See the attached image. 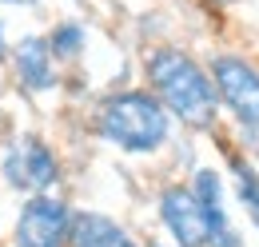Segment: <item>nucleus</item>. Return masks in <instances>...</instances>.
I'll return each mask as SVG.
<instances>
[{
	"mask_svg": "<svg viewBox=\"0 0 259 247\" xmlns=\"http://www.w3.org/2000/svg\"><path fill=\"white\" fill-rule=\"evenodd\" d=\"M235 172H239V199H243L251 223L259 227V176L251 172V168H235Z\"/></svg>",
	"mask_w": 259,
	"mask_h": 247,
	"instance_id": "9b49d317",
	"label": "nucleus"
},
{
	"mask_svg": "<svg viewBox=\"0 0 259 247\" xmlns=\"http://www.w3.org/2000/svg\"><path fill=\"white\" fill-rule=\"evenodd\" d=\"M48 48H52L56 56H76V52L84 48V28H76V24H60V28L52 32Z\"/></svg>",
	"mask_w": 259,
	"mask_h": 247,
	"instance_id": "9d476101",
	"label": "nucleus"
},
{
	"mask_svg": "<svg viewBox=\"0 0 259 247\" xmlns=\"http://www.w3.org/2000/svg\"><path fill=\"white\" fill-rule=\"evenodd\" d=\"M195 195H199V203L207 208V216H211V247H239L235 239V231L227 227V216H224V203H220V180H215V172H199L195 176Z\"/></svg>",
	"mask_w": 259,
	"mask_h": 247,
	"instance_id": "1a4fd4ad",
	"label": "nucleus"
},
{
	"mask_svg": "<svg viewBox=\"0 0 259 247\" xmlns=\"http://www.w3.org/2000/svg\"><path fill=\"white\" fill-rule=\"evenodd\" d=\"M4 180L20 191H44L56 184V155L40 140H20L4 155Z\"/></svg>",
	"mask_w": 259,
	"mask_h": 247,
	"instance_id": "423d86ee",
	"label": "nucleus"
},
{
	"mask_svg": "<svg viewBox=\"0 0 259 247\" xmlns=\"http://www.w3.org/2000/svg\"><path fill=\"white\" fill-rule=\"evenodd\" d=\"M0 56H4V28H0Z\"/></svg>",
	"mask_w": 259,
	"mask_h": 247,
	"instance_id": "ddd939ff",
	"label": "nucleus"
},
{
	"mask_svg": "<svg viewBox=\"0 0 259 247\" xmlns=\"http://www.w3.org/2000/svg\"><path fill=\"white\" fill-rule=\"evenodd\" d=\"M211 76H215V88L227 100V108L239 116V124L259 128V72L255 68L235 60V56H220Z\"/></svg>",
	"mask_w": 259,
	"mask_h": 247,
	"instance_id": "39448f33",
	"label": "nucleus"
},
{
	"mask_svg": "<svg viewBox=\"0 0 259 247\" xmlns=\"http://www.w3.org/2000/svg\"><path fill=\"white\" fill-rule=\"evenodd\" d=\"M160 216L180 247H203L211 239V216L188 187H167L160 195Z\"/></svg>",
	"mask_w": 259,
	"mask_h": 247,
	"instance_id": "20e7f679",
	"label": "nucleus"
},
{
	"mask_svg": "<svg viewBox=\"0 0 259 247\" xmlns=\"http://www.w3.org/2000/svg\"><path fill=\"white\" fill-rule=\"evenodd\" d=\"M16 72H20L24 88L48 92V88L56 84V76H52V48H48L40 36L20 40V48H16Z\"/></svg>",
	"mask_w": 259,
	"mask_h": 247,
	"instance_id": "6e6552de",
	"label": "nucleus"
},
{
	"mask_svg": "<svg viewBox=\"0 0 259 247\" xmlns=\"http://www.w3.org/2000/svg\"><path fill=\"white\" fill-rule=\"evenodd\" d=\"M4 4H36V0H4Z\"/></svg>",
	"mask_w": 259,
	"mask_h": 247,
	"instance_id": "f8f14e48",
	"label": "nucleus"
},
{
	"mask_svg": "<svg viewBox=\"0 0 259 247\" xmlns=\"http://www.w3.org/2000/svg\"><path fill=\"white\" fill-rule=\"evenodd\" d=\"M68 243L72 247H136L124 235L120 223H112L108 216H92V212L72 216V223H68Z\"/></svg>",
	"mask_w": 259,
	"mask_h": 247,
	"instance_id": "0eeeda50",
	"label": "nucleus"
},
{
	"mask_svg": "<svg viewBox=\"0 0 259 247\" xmlns=\"http://www.w3.org/2000/svg\"><path fill=\"white\" fill-rule=\"evenodd\" d=\"M68 223H72V212L60 199L36 195L24 203V212L16 219V247H64Z\"/></svg>",
	"mask_w": 259,
	"mask_h": 247,
	"instance_id": "7ed1b4c3",
	"label": "nucleus"
},
{
	"mask_svg": "<svg viewBox=\"0 0 259 247\" xmlns=\"http://www.w3.org/2000/svg\"><path fill=\"white\" fill-rule=\"evenodd\" d=\"M148 76H152V88L160 92V104L171 108L176 116L192 128H207L215 116V88L211 80L203 76V68L176 52V48H160L148 56Z\"/></svg>",
	"mask_w": 259,
	"mask_h": 247,
	"instance_id": "f257e3e1",
	"label": "nucleus"
},
{
	"mask_svg": "<svg viewBox=\"0 0 259 247\" xmlns=\"http://www.w3.org/2000/svg\"><path fill=\"white\" fill-rule=\"evenodd\" d=\"M100 132L124 152H156L167 140V108L148 92H120L104 100Z\"/></svg>",
	"mask_w": 259,
	"mask_h": 247,
	"instance_id": "f03ea898",
	"label": "nucleus"
}]
</instances>
